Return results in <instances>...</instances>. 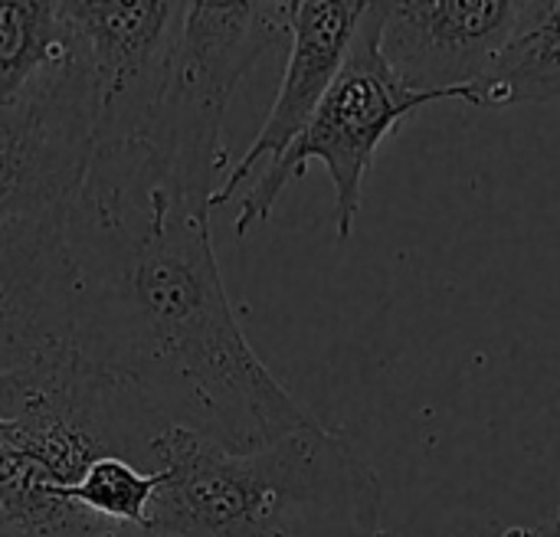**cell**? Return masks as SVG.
<instances>
[{"instance_id": "1", "label": "cell", "mask_w": 560, "mask_h": 537, "mask_svg": "<svg viewBox=\"0 0 560 537\" xmlns=\"http://www.w3.org/2000/svg\"><path fill=\"white\" fill-rule=\"evenodd\" d=\"M62 230L82 364L135 390L171 427L233 453L322 423L246 341L217 266L210 207L144 138L98 144Z\"/></svg>"}, {"instance_id": "2", "label": "cell", "mask_w": 560, "mask_h": 537, "mask_svg": "<svg viewBox=\"0 0 560 537\" xmlns=\"http://www.w3.org/2000/svg\"><path fill=\"white\" fill-rule=\"evenodd\" d=\"M144 528L161 537H384L381 479L325 423L233 453L167 427Z\"/></svg>"}, {"instance_id": "3", "label": "cell", "mask_w": 560, "mask_h": 537, "mask_svg": "<svg viewBox=\"0 0 560 537\" xmlns=\"http://www.w3.org/2000/svg\"><path fill=\"white\" fill-rule=\"evenodd\" d=\"M289 36V3H184L144 138L174 180L210 207L213 177L230 171L223 115L256 59Z\"/></svg>"}, {"instance_id": "4", "label": "cell", "mask_w": 560, "mask_h": 537, "mask_svg": "<svg viewBox=\"0 0 560 537\" xmlns=\"http://www.w3.org/2000/svg\"><path fill=\"white\" fill-rule=\"evenodd\" d=\"M381 20L384 3H368L358 36L345 56L341 72L315 108L312 121L289 144V151L266 164L262 177L243 197L236 213V236L243 240L256 223L269 220L279 194L289 180L302 177L312 161H322L335 184V230L345 243L354 230L364 197V177L374 164L384 138L413 112L433 102H450L446 95L407 89L387 66L381 52Z\"/></svg>"}, {"instance_id": "5", "label": "cell", "mask_w": 560, "mask_h": 537, "mask_svg": "<svg viewBox=\"0 0 560 537\" xmlns=\"http://www.w3.org/2000/svg\"><path fill=\"white\" fill-rule=\"evenodd\" d=\"M95 151L98 89L72 43L66 56L0 102V226L66 210Z\"/></svg>"}, {"instance_id": "6", "label": "cell", "mask_w": 560, "mask_h": 537, "mask_svg": "<svg viewBox=\"0 0 560 537\" xmlns=\"http://www.w3.org/2000/svg\"><path fill=\"white\" fill-rule=\"evenodd\" d=\"M59 7L98 89V144L138 138L154 112L184 3L66 0Z\"/></svg>"}, {"instance_id": "7", "label": "cell", "mask_w": 560, "mask_h": 537, "mask_svg": "<svg viewBox=\"0 0 560 537\" xmlns=\"http://www.w3.org/2000/svg\"><path fill=\"white\" fill-rule=\"evenodd\" d=\"M522 13L525 3L512 0L384 3L381 52L407 89L469 105V89L515 36Z\"/></svg>"}, {"instance_id": "8", "label": "cell", "mask_w": 560, "mask_h": 537, "mask_svg": "<svg viewBox=\"0 0 560 537\" xmlns=\"http://www.w3.org/2000/svg\"><path fill=\"white\" fill-rule=\"evenodd\" d=\"M72 354V269L62 210L0 226V367Z\"/></svg>"}, {"instance_id": "9", "label": "cell", "mask_w": 560, "mask_h": 537, "mask_svg": "<svg viewBox=\"0 0 560 537\" xmlns=\"http://www.w3.org/2000/svg\"><path fill=\"white\" fill-rule=\"evenodd\" d=\"M368 13V0H292L289 3V62L276 102L246 148V154L230 164L223 184L210 197V210L236 197V187L262 164L279 161L289 144L312 121L325 92L345 66V56L358 36Z\"/></svg>"}, {"instance_id": "10", "label": "cell", "mask_w": 560, "mask_h": 537, "mask_svg": "<svg viewBox=\"0 0 560 537\" xmlns=\"http://www.w3.org/2000/svg\"><path fill=\"white\" fill-rule=\"evenodd\" d=\"M560 98V0L525 3L522 23L486 75L469 89V105H545Z\"/></svg>"}, {"instance_id": "11", "label": "cell", "mask_w": 560, "mask_h": 537, "mask_svg": "<svg viewBox=\"0 0 560 537\" xmlns=\"http://www.w3.org/2000/svg\"><path fill=\"white\" fill-rule=\"evenodd\" d=\"M72 46L62 7L49 0H0V102L13 98Z\"/></svg>"}, {"instance_id": "12", "label": "cell", "mask_w": 560, "mask_h": 537, "mask_svg": "<svg viewBox=\"0 0 560 537\" xmlns=\"http://www.w3.org/2000/svg\"><path fill=\"white\" fill-rule=\"evenodd\" d=\"M161 489V469L148 472L121 456L95 459L79 482L52 489L49 499L69 509H79L105 525H135L144 528L151 502Z\"/></svg>"}, {"instance_id": "13", "label": "cell", "mask_w": 560, "mask_h": 537, "mask_svg": "<svg viewBox=\"0 0 560 537\" xmlns=\"http://www.w3.org/2000/svg\"><path fill=\"white\" fill-rule=\"evenodd\" d=\"M502 537H560V509L545 518L541 525H525V528H509Z\"/></svg>"}, {"instance_id": "14", "label": "cell", "mask_w": 560, "mask_h": 537, "mask_svg": "<svg viewBox=\"0 0 560 537\" xmlns=\"http://www.w3.org/2000/svg\"><path fill=\"white\" fill-rule=\"evenodd\" d=\"M95 537H161V535H151L148 528H135V525H112V528L98 532Z\"/></svg>"}, {"instance_id": "15", "label": "cell", "mask_w": 560, "mask_h": 537, "mask_svg": "<svg viewBox=\"0 0 560 537\" xmlns=\"http://www.w3.org/2000/svg\"><path fill=\"white\" fill-rule=\"evenodd\" d=\"M0 537H26L20 528H13L7 518H3V512H0Z\"/></svg>"}]
</instances>
